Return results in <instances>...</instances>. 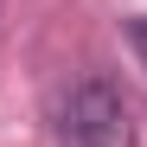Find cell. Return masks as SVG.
Returning <instances> with one entry per match:
<instances>
[{
    "instance_id": "7a4b0ae2",
    "label": "cell",
    "mask_w": 147,
    "mask_h": 147,
    "mask_svg": "<svg viewBox=\"0 0 147 147\" xmlns=\"http://www.w3.org/2000/svg\"><path fill=\"white\" fill-rule=\"evenodd\" d=\"M128 45H134V58H141V70H147V13L128 19Z\"/></svg>"
},
{
    "instance_id": "6da1fadb",
    "label": "cell",
    "mask_w": 147,
    "mask_h": 147,
    "mask_svg": "<svg viewBox=\"0 0 147 147\" xmlns=\"http://www.w3.org/2000/svg\"><path fill=\"white\" fill-rule=\"evenodd\" d=\"M58 141L64 147H128V102L109 77H83L58 96Z\"/></svg>"
}]
</instances>
